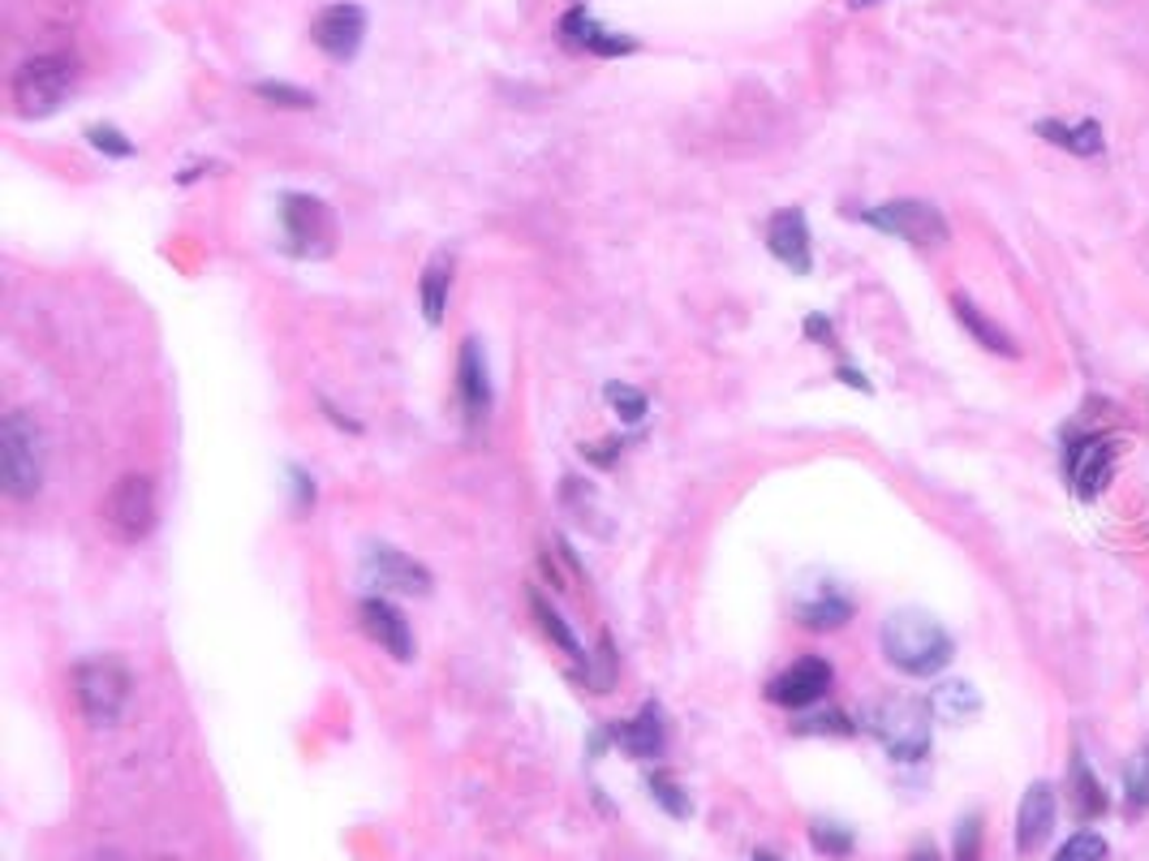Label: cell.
I'll return each instance as SVG.
<instances>
[{
    "mask_svg": "<svg viewBox=\"0 0 1149 861\" xmlns=\"http://www.w3.org/2000/svg\"><path fill=\"white\" fill-rule=\"evenodd\" d=\"M879 646H883V660L904 676H939L955 655L952 633L921 607L886 612L883 630H879Z\"/></svg>",
    "mask_w": 1149,
    "mask_h": 861,
    "instance_id": "cell-1",
    "label": "cell"
},
{
    "mask_svg": "<svg viewBox=\"0 0 1149 861\" xmlns=\"http://www.w3.org/2000/svg\"><path fill=\"white\" fill-rule=\"evenodd\" d=\"M48 448L43 430L27 409H9L0 418V492L9 499H34L43 487Z\"/></svg>",
    "mask_w": 1149,
    "mask_h": 861,
    "instance_id": "cell-2",
    "label": "cell"
},
{
    "mask_svg": "<svg viewBox=\"0 0 1149 861\" xmlns=\"http://www.w3.org/2000/svg\"><path fill=\"white\" fill-rule=\"evenodd\" d=\"M73 702L82 711L87 724L96 729H108L121 720L126 702H130V667L112 655H96V660H82L73 667Z\"/></svg>",
    "mask_w": 1149,
    "mask_h": 861,
    "instance_id": "cell-3",
    "label": "cell"
},
{
    "mask_svg": "<svg viewBox=\"0 0 1149 861\" xmlns=\"http://www.w3.org/2000/svg\"><path fill=\"white\" fill-rule=\"evenodd\" d=\"M69 91H73V61L61 57V52L22 61V66L13 69V82H9L13 108H18V117H27V121L52 117V112L69 100Z\"/></svg>",
    "mask_w": 1149,
    "mask_h": 861,
    "instance_id": "cell-4",
    "label": "cell"
},
{
    "mask_svg": "<svg viewBox=\"0 0 1149 861\" xmlns=\"http://www.w3.org/2000/svg\"><path fill=\"white\" fill-rule=\"evenodd\" d=\"M930 702L918 697H883L870 715L865 729L883 741V750L900 762H918L930 754Z\"/></svg>",
    "mask_w": 1149,
    "mask_h": 861,
    "instance_id": "cell-5",
    "label": "cell"
},
{
    "mask_svg": "<svg viewBox=\"0 0 1149 861\" xmlns=\"http://www.w3.org/2000/svg\"><path fill=\"white\" fill-rule=\"evenodd\" d=\"M156 483L147 474H121L99 499V522L117 543H142L156 531Z\"/></svg>",
    "mask_w": 1149,
    "mask_h": 861,
    "instance_id": "cell-6",
    "label": "cell"
},
{
    "mask_svg": "<svg viewBox=\"0 0 1149 861\" xmlns=\"http://www.w3.org/2000/svg\"><path fill=\"white\" fill-rule=\"evenodd\" d=\"M861 220H865L870 229L886 232V237H900V241L925 246V250L943 246L948 232H952L948 229V216H943L934 202H921V199H895V202H879V207H865Z\"/></svg>",
    "mask_w": 1149,
    "mask_h": 861,
    "instance_id": "cell-7",
    "label": "cell"
},
{
    "mask_svg": "<svg viewBox=\"0 0 1149 861\" xmlns=\"http://www.w3.org/2000/svg\"><path fill=\"white\" fill-rule=\"evenodd\" d=\"M280 225H285V246L297 259H328L336 250V216L324 199L285 195L280 199Z\"/></svg>",
    "mask_w": 1149,
    "mask_h": 861,
    "instance_id": "cell-8",
    "label": "cell"
},
{
    "mask_svg": "<svg viewBox=\"0 0 1149 861\" xmlns=\"http://www.w3.org/2000/svg\"><path fill=\"white\" fill-rule=\"evenodd\" d=\"M831 681H835L831 663L819 660V655H801V660H792L789 667L766 685V697H771L775 706H784V711H810L814 702L826 697Z\"/></svg>",
    "mask_w": 1149,
    "mask_h": 861,
    "instance_id": "cell-9",
    "label": "cell"
},
{
    "mask_svg": "<svg viewBox=\"0 0 1149 861\" xmlns=\"http://www.w3.org/2000/svg\"><path fill=\"white\" fill-rule=\"evenodd\" d=\"M310 39L328 52L331 61H354L366 39V9L361 4H328L315 22H310Z\"/></svg>",
    "mask_w": 1149,
    "mask_h": 861,
    "instance_id": "cell-10",
    "label": "cell"
},
{
    "mask_svg": "<svg viewBox=\"0 0 1149 861\" xmlns=\"http://www.w3.org/2000/svg\"><path fill=\"white\" fill-rule=\"evenodd\" d=\"M366 573H370L379 586L400 591V595H414V598H427L430 586H435L427 564H418L414 556L396 552L388 543H370V547H366Z\"/></svg>",
    "mask_w": 1149,
    "mask_h": 861,
    "instance_id": "cell-11",
    "label": "cell"
},
{
    "mask_svg": "<svg viewBox=\"0 0 1149 861\" xmlns=\"http://www.w3.org/2000/svg\"><path fill=\"white\" fill-rule=\"evenodd\" d=\"M766 250L780 259V264L796 271V276H805L810 267H814V250H810V220H805V211L801 207H780L771 220H766Z\"/></svg>",
    "mask_w": 1149,
    "mask_h": 861,
    "instance_id": "cell-12",
    "label": "cell"
},
{
    "mask_svg": "<svg viewBox=\"0 0 1149 861\" xmlns=\"http://www.w3.org/2000/svg\"><path fill=\"white\" fill-rule=\"evenodd\" d=\"M358 621H361V633H366L375 646H384L396 663L414 660V630H409V621L396 612L388 598H379V595L361 598Z\"/></svg>",
    "mask_w": 1149,
    "mask_h": 861,
    "instance_id": "cell-13",
    "label": "cell"
},
{
    "mask_svg": "<svg viewBox=\"0 0 1149 861\" xmlns=\"http://www.w3.org/2000/svg\"><path fill=\"white\" fill-rule=\"evenodd\" d=\"M457 400L469 427H483L492 414V379H487V358L478 340H460L457 354Z\"/></svg>",
    "mask_w": 1149,
    "mask_h": 861,
    "instance_id": "cell-14",
    "label": "cell"
},
{
    "mask_svg": "<svg viewBox=\"0 0 1149 861\" xmlns=\"http://www.w3.org/2000/svg\"><path fill=\"white\" fill-rule=\"evenodd\" d=\"M1054 819H1059V805H1054V789L1051 784H1029L1024 796H1020L1017 810V853L1029 858L1038 844H1047L1054 831Z\"/></svg>",
    "mask_w": 1149,
    "mask_h": 861,
    "instance_id": "cell-15",
    "label": "cell"
},
{
    "mask_svg": "<svg viewBox=\"0 0 1149 861\" xmlns=\"http://www.w3.org/2000/svg\"><path fill=\"white\" fill-rule=\"evenodd\" d=\"M559 39L568 48H577V52H594V57H628V52H637V39L598 27V18H591L586 9H568L559 18Z\"/></svg>",
    "mask_w": 1149,
    "mask_h": 861,
    "instance_id": "cell-16",
    "label": "cell"
},
{
    "mask_svg": "<svg viewBox=\"0 0 1149 861\" xmlns=\"http://www.w3.org/2000/svg\"><path fill=\"white\" fill-rule=\"evenodd\" d=\"M1111 469H1116V444L1111 439H1089L1072 453V465H1068L1072 492L1081 499H1098L1102 487L1111 483Z\"/></svg>",
    "mask_w": 1149,
    "mask_h": 861,
    "instance_id": "cell-17",
    "label": "cell"
},
{
    "mask_svg": "<svg viewBox=\"0 0 1149 861\" xmlns=\"http://www.w3.org/2000/svg\"><path fill=\"white\" fill-rule=\"evenodd\" d=\"M448 294H453V255L439 250V255L423 267V276H418V301H423V319H427L430 328L444 324V315H448Z\"/></svg>",
    "mask_w": 1149,
    "mask_h": 861,
    "instance_id": "cell-18",
    "label": "cell"
},
{
    "mask_svg": "<svg viewBox=\"0 0 1149 861\" xmlns=\"http://www.w3.org/2000/svg\"><path fill=\"white\" fill-rule=\"evenodd\" d=\"M1033 133H1042L1047 142L1063 147V151H1072V156H1084V160L1102 156V126H1098L1093 117H1084V121H1077V126L1047 117V121H1038V126H1033Z\"/></svg>",
    "mask_w": 1149,
    "mask_h": 861,
    "instance_id": "cell-19",
    "label": "cell"
},
{
    "mask_svg": "<svg viewBox=\"0 0 1149 861\" xmlns=\"http://www.w3.org/2000/svg\"><path fill=\"white\" fill-rule=\"evenodd\" d=\"M616 745L633 759H658L663 754V720H658L655 702H646V711L637 720H624L616 729Z\"/></svg>",
    "mask_w": 1149,
    "mask_h": 861,
    "instance_id": "cell-20",
    "label": "cell"
},
{
    "mask_svg": "<svg viewBox=\"0 0 1149 861\" xmlns=\"http://www.w3.org/2000/svg\"><path fill=\"white\" fill-rule=\"evenodd\" d=\"M952 310H955V319L964 324V331L973 336V340H982L990 354H1003V358H1020V349H1017V340L1008 336V331L999 328L994 319H985L982 310L973 306V301L964 298V294H955L952 298Z\"/></svg>",
    "mask_w": 1149,
    "mask_h": 861,
    "instance_id": "cell-21",
    "label": "cell"
},
{
    "mask_svg": "<svg viewBox=\"0 0 1149 861\" xmlns=\"http://www.w3.org/2000/svg\"><path fill=\"white\" fill-rule=\"evenodd\" d=\"M978 706H982V694L969 685V681H939V690L930 694V711L943 720V724H964V720H973L978 715Z\"/></svg>",
    "mask_w": 1149,
    "mask_h": 861,
    "instance_id": "cell-22",
    "label": "cell"
},
{
    "mask_svg": "<svg viewBox=\"0 0 1149 861\" xmlns=\"http://www.w3.org/2000/svg\"><path fill=\"white\" fill-rule=\"evenodd\" d=\"M1068 796H1072V810H1077L1081 819H1102V814L1111 810V801L1102 793L1098 775L1089 771V762H1084L1081 754H1072V766H1068Z\"/></svg>",
    "mask_w": 1149,
    "mask_h": 861,
    "instance_id": "cell-23",
    "label": "cell"
},
{
    "mask_svg": "<svg viewBox=\"0 0 1149 861\" xmlns=\"http://www.w3.org/2000/svg\"><path fill=\"white\" fill-rule=\"evenodd\" d=\"M849 616H853V603L844 595H822L796 603V621L810 625V630H840Z\"/></svg>",
    "mask_w": 1149,
    "mask_h": 861,
    "instance_id": "cell-24",
    "label": "cell"
},
{
    "mask_svg": "<svg viewBox=\"0 0 1149 861\" xmlns=\"http://www.w3.org/2000/svg\"><path fill=\"white\" fill-rule=\"evenodd\" d=\"M529 603H534V616H538V625H543V630H547V633H552V637H556V646H559V651H568V655H582V642H577V637H573V630H568V625H564V621H559V612H556V607H552V603H547V598L538 595V591H529Z\"/></svg>",
    "mask_w": 1149,
    "mask_h": 861,
    "instance_id": "cell-25",
    "label": "cell"
},
{
    "mask_svg": "<svg viewBox=\"0 0 1149 861\" xmlns=\"http://www.w3.org/2000/svg\"><path fill=\"white\" fill-rule=\"evenodd\" d=\"M1051 861H1107V840L1098 831H1077L1059 844V853Z\"/></svg>",
    "mask_w": 1149,
    "mask_h": 861,
    "instance_id": "cell-26",
    "label": "cell"
},
{
    "mask_svg": "<svg viewBox=\"0 0 1149 861\" xmlns=\"http://www.w3.org/2000/svg\"><path fill=\"white\" fill-rule=\"evenodd\" d=\"M810 840H814L819 853H831V858H849V853H853V831L831 823V819H814Z\"/></svg>",
    "mask_w": 1149,
    "mask_h": 861,
    "instance_id": "cell-27",
    "label": "cell"
},
{
    "mask_svg": "<svg viewBox=\"0 0 1149 861\" xmlns=\"http://www.w3.org/2000/svg\"><path fill=\"white\" fill-rule=\"evenodd\" d=\"M1123 793H1128L1132 810H1149V750H1141L1123 766Z\"/></svg>",
    "mask_w": 1149,
    "mask_h": 861,
    "instance_id": "cell-28",
    "label": "cell"
},
{
    "mask_svg": "<svg viewBox=\"0 0 1149 861\" xmlns=\"http://www.w3.org/2000/svg\"><path fill=\"white\" fill-rule=\"evenodd\" d=\"M607 400H612V409L621 414V423H642L646 409H651L646 393H642V388H628V384H607Z\"/></svg>",
    "mask_w": 1149,
    "mask_h": 861,
    "instance_id": "cell-29",
    "label": "cell"
},
{
    "mask_svg": "<svg viewBox=\"0 0 1149 861\" xmlns=\"http://www.w3.org/2000/svg\"><path fill=\"white\" fill-rule=\"evenodd\" d=\"M87 142H91L96 151H103V156H112V160H130L133 156V142L121 130H112V126H91V130H87Z\"/></svg>",
    "mask_w": 1149,
    "mask_h": 861,
    "instance_id": "cell-30",
    "label": "cell"
},
{
    "mask_svg": "<svg viewBox=\"0 0 1149 861\" xmlns=\"http://www.w3.org/2000/svg\"><path fill=\"white\" fill-rule=\"evenodd\" d=\"M955 861H982V819L969 814L955 828Z\"/></svg>",
    "mask_w": 1149,
    "mask_h": 861,
    "instance_id": "cell-31",
    "label": "cell"
},
{
    "mask_svg": "<svg viewBox=\"0 0 1149 861\" xmlns=\"http://www.w3.org/2000/svg\"><path fill=\"white\" fill-rule=\"evenodd\" d=\"M255 96H264L271 103H285V108H315V96L310 91H297L289 82H255Z\"/></svg>",
    "mask_w": 1149,
    "mask_h": 861,
    "instance_id": "cell-32",
    "label": "cell"
},
{
    "mask_svg": "<svg viewBox=\"0 0 1149 861\" xmlns=\"http://www.w3.org/2000/svg\"><path fill=\"white\" fill-rule=\"evenodd\" d=\"M646 789H651V793H655L658 801L667 805V814H676V819H685V814H690V801H685V793H681V789H676V784H672L663 771H655V775L646 780Z\"/></svg>",
    "mask_w": 1149,
    "mask_h": 861,
    "instance_id": "cell-33",
    "label": "cell"
},
{
    "mask_svg": "<svg viewBox=\"0 0 1149 861\" xmlns=\"http://www.w3.org/2000/svg\"><path fill=\"white\" fill-rule=\"evenodd\" d=\"M796 732H831V736H853V720L844 711H826L819 720H801Z\"/></svg>",
    "mask_w": 1149,
    "mask_h": 861,
    "instance_id": "cell-34",
    "label": "cell"
},
{
    "mask_svg": "<svg viewBox=\"0 0 1149 861\" xmlns=\"http://www.w3.org/2000/svg\"><path fill=\"white\" fill-rule=\"evenodd\" d=\"M826 328H831V324H826L822 315H810V336H814V340H831V331Z\"/></svg>",
    "mask_w": 1149,
    "mask_h": 861,
    "instance_id": "cell-35",
    "label": "cell"
},
{
    "mask_svg": "<svg viewBox=\"0 0 1149 861\" xmlns=\"http://www.w3.org/2000/svg\"><path fill=\"white\" fill-rule=\"evenodd\" d=\"M909 861H939V853H934L930 844H921V849H913V858Z\"/></svg>",
    "mask_w": 1149,
    "mask_h": 861,
    "instance_id": "cell-36",
    "label": "cell"
},
{
    "mask_svg": "<svg viewBox=\"0 0 1149 861\" xmlns=\"http://www.w3.org/2000/svg\"><path fill=\"white\" fill-rule=\"evenodd\" d=\"M853 9H870V4H883V0H849Z\"/></svg>",
    "mask_w": 1149,
    "mask_h": 861,
    "instance_id": "cell-37",
    "label": "cell"
},
{
    "mask_svg": "<svg viewBox=\"0 0 1149 861\" xmlns=\"http://www.w3.org/2000/svg\"><path fill=\"white\" fill-rule=\"evenodd\" d=\"M754 861H780V858H775V853H757Z\"/></svg>",
    "mask_w": 1149,
    "mask_h": 861,
    "instance_id": "cell-38",
    "label": "cell"
}]
</instances>
